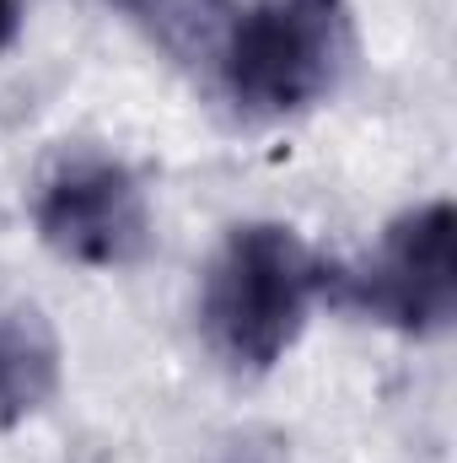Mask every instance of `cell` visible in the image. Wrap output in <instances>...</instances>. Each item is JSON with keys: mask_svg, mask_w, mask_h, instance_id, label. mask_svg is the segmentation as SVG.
Returning a JSON list of instances; mask_svg holds the SVG:
<instances>
[{"mask_svg": "<svg viewBox=\"0 0 457 463\" xmlns=\"http://www.w3.org/2000/svg\"><path fill=\"white\" fill-rule=\"evenodd\" d=\"M323 291L329 264L296 227L237 222L200 275V340L227 372L264 377L307 335Z\"/></svg>", "mask_w": 457, "mask_h": 463, "instance_id": "cell-1", "label": "cell"}, {"mask_svg": "<svg viewBox=\"0 0 457 463\" xmlns=\"http://www.w3.org/2000/svg\"><path fill=\"white\" fill-rule=\"evenodd\" d=\"M350 60V0H242L210 60V81L242 118L275 124L329 103Z\"/></svg>", "mask_w": 457, "mask_h": 463, "instance_id": "cell-2", "label": "cell"}, {"mask_svg": "<svg viewBox=\"0 0 457 463\" xmlns=\"http://www.w3.org/2000/svg\"><path fill=\"white\" fill-rule=\"evenodd\" d=\"M323 302H340L355 318L409 335V340H436L452 329L457 313V211L452 200H425L409 205L377 232L371 253L355 264H329V291Z\"/></svg>", "mask_w": 457, "mask_h": 463, "instance_id": "cell-3", "label": "cell"}, {"mask_svg": "<svg viewBox=\"0 0 457 463\" xmlns=\"http://www.w3.org/2000/svg\"><path fill=\"white\" fill-rule=\"evenodd\" d=\"M33 227L38 242L65 264L129 269L151 248V194L124 156L76 146L38 173Z\"/></svg>", "mask_w": 457, "mask_h": 463, "instance_id": "cell-4", "label": "cell"}, {"mask_svg": "<svg viewBox=\"0 0 457 463\" xmlns=\"http://www.w3.org/2000/svg\"><path fill=\"white\" fill-rule=\"evenodd\" d=\"M65 345L33 302H0V426H22L54 404Z\"/></svg>", "mask_w": 457, "mask_h": 463, "instance_id": "cell-5", "label": "cell"}, {"mask_svg": "<svg viewBox=\"0 0 457 463\" xmlns=\"http://www.w3.org/2000/svg\"><path fill=\"white\" fill-rule=\"evenodd\" d=\"M108 5L129 27H140L167 60L205 71V76H210V60H216L231 11H237V0H108Z\"/></svg>", "mask_w": 457, "mask_h": 463, "instance_id": "cell-6", "label": "cell"}, {"mask_svg": "<svg viewBox=\"0 0 457 463\" xmlns=\"http://www.w3.org/2000/svg\"><path fill=\"white\" fill-rule=\"evenodd\" d=\"M27 27V0H0V49H11Z\"/></svg>", "mask_w": 457, "mask_h": 463, "instance_id": "cell-7", "label": "cell"}]
</instances>
